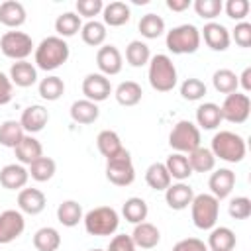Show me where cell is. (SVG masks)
Returning a JSON list of instances; mask_svg holds the SVG:
<instances>
[{"label":"cell","mask_w":251,"mask_h":251,"mask_svg":"<svg viewBox=\"0 0 251 251\" xmlns=\"http://www.w3.org/2000/svg\"><path fill=\"white\" fill-rule=\"evenodd\" d=\"M69 55H71V49L67 41L59 35H49L41 39V43L35 47V67L45 73L55 71L67 63Z\"/></svg>","instance_id":"obj_1"},{"label":"cell","mask_w":251,"mask_h":251,"mask_svg":"<svg viewBox=\"0 0 251 251\" xmlns=\"http://www.w3.org/2000/svg\"><path fill=\"white\" fill-rule=\"evenodd\" d=\"M149 84L157 92H171L176 86V67L173 59L165 53H157L149 59Z\"/></svg>","instance_id":"obj_2"},{"label":"cell","mask_w":251,"mask_h":251,"mask_svg":"<svg viewBox=\"0 0 251 251\" xmlns=\"http://www.w3.org/2000/svg\"><path fill=\"white\" fill-rule=\"evenodd\" d=\"M210 151L216 159H222L226 163H241L247 147H245V139L239 133L222 129V131L214 133Z\"/></svg>","instance_id":"obj_3"},{"label":"cell","mask_w":251,"mask_h":251,"mask_svg":"<svg viewBox=\"0 0 251 251\" xmlns=\"http://www.w3.org/2000/svg\"><path fill=\"white\" fill-rule=\"evenodd\" d=\"M200 29L192 24H180V25H175L171 31H167V37H165V43H167V49L175 55H190V53H196L198 47H200Z\"/></svg>","instance_id":"obj_4"},{"label":"cell","mask_w":251,"mask_h":251,"mask_svg":"<svg viewBox=\"0 0 251 251\" xmlns=\"http://www.w3.org/2000/svg\"><path fill=\"white\" fill-rule=\"evenodd\" d=\"M82 222H84L86 233L104 237V235L116 233V229L120 226V216L112 206H98V208H92L90 212H86Z\"/></svg>","instance_id":"obj_5"},{"label":"cell","mask_w":251,"mask_h":251,"mask_svg":"<svg viewBox=\"0 0 251 251\" xmlns=\"http://www.w3.org/2000/svg\"><path fill=\"white\" fill-rule=\"evenodd\" d=\"M190 214L192 222L198 229H212L216 227L218 216H220V200L212 196L210 192L194 194L190 202Z\"/></svg>","instance_id":"obj_6"},{"label":"cell","mask_w":251,"mask_h":251,"mask_svg":"<svg viewBox=\"0 0 251 251\" xmlns=\"http://www.w3.org/2000/svg\"><path fill=\"white\" fill-rule=\"evenodd\" d=\"M169 145L175 149V153L188 155L196 147H200V129L190 120H180L173 126L169 133Z\"/></svg>","instance_id":"obj_7"},{"label":"cell","mask_w":251,"mask_h":251,"mask_svg":"<svg viewBox=\"0 0 251 251\" xmlns=\"http://www.w3.org/2000/svg\"><path fill=\"white\" fill-rule=\"evenodd\" d=\"M106 178L116 186H129L135 180L133 161L126 147L114 157L106 159Z\"/></svg>","instance_id":"obj_8"},{"label":"cell","mask_w":251,"mask_h":251,"mask_svg":"<svg viewBox=\"0 0 251 251\" xmlns=\"http://www.w3.org/2000/svg\"><path fill=\"white\" fill-rule=\"evenodd\" d=\"M33 41L27 33L24 31H6L2 37H0V51L4 53V57L8 59H14V61H25L31 51H33Z\"/></svg>","instance_id":"obj_9"},{"label":"cell","mask_w":251,"mask_h":251,"mask_svg":"<svg viewBox=\"0 0 251 251\" xmlns=\"http://www.w3.org/2000/svg\"><path fill=\"white\" fill-rule=\"evenodd\" d=\"M220 112H222V120H226L229 124H243L249 118L251 100L243 92H231L226 96L224 104L220 106Z\"/></svg>","instance_id":"obj_10"},{"label":"cell","mask_w":251,"mask_h":251,"mask_svg":"<svg viewBox=\"0 0 251 251\" xmlns=\"http://www.w3.org/2000/svg\"><path fill=\"white\" fill-rule=\"evenodd\" d=\"M25 229V220L20 210H4L0 214V245L16 241Z\"/></svg>","instance_id":"obj_11"},{"label":"cell","mask_w":251,"mask_h":251,"mask_svg":"<svg viewBox=\"0 0 251 251\" xmlns=\"http://www.w3.org/2000/svg\"><path fill=\"white\" fill-rule=\"evenodd\" d=\"M82 94L86 100L98 104V102H104L110 94H112V84H110V78L100 75V73H90L82 78Z\"/></svg>","instance_id":"obj_12"},{"label":"cell","mask_w":251,"mask_h":251,"mask_svg":"<svg viewBox=\"0 0 251 251\" xmlns=\"http://www.w3.org/2000/svg\"><path fill=\"white\" fill-rule=\"evenodd\" d=\"M96 65L100 69V75H104V76L118 75L124 67V59H122L120 49L116 45H102L96 51Z\"/></svg>","instance_id":"obj_13"},{"label":"cell","mask_w":251,"mask_h":251,"mask_svg":"<svg viewBox=\"0 0 251 251\" xmlns=\"http://www.w3.org/2000/svg\"><path fill=\"white\" fill-rule=\"evenodd\" d=\"M200 37H204V43L212 49V51H226L231 43V37H229V29L218 22H208L204 24L202 31H200Z\"/></svg>","instance_id":"obj_14"},{"label":"cell","mask_w":251,"mask_h":251,"mask_svg":"<svg viewBox=\"0 0 251 251\" xmlns=\"http://www.w3.org/2000/svg\"><path fill=\"white\" fill-rule=\"evenodd\" d=\"M49 122V112L45 106L41 104H31L27 106L24 112H22V118H20V126L24 127L25 133L33 135L37 131H41Z\"/></svg>","instance_id":"obj_15"},{"label":"cell","mask_w":251,"mask_h":251,"mask_svg":"<svg viewBox=\"0 0 251 251\" xmlns=\"http://www.w3.org/2000/svg\"><path fill=\"white\" fill-rule=\"evenodd\" d=\"M235 186V173L231 169H218L210 175V180H208V188H210V194L216 196L218 200H224L231 194Z\"/></svg>","instance_id":"obj_16"},{"label":"cell","mask_w":251,"mask_h":251,"mask_svg":"<svg viewBox=\"0 0 251 251\" xmlns=\"http://www.w3.org/2000/svg\"><path fill=\"white\" fill-rule=\"evenodd\" d=\"M45 204H47L45 194L39 188H22L18 194V208L24 214L37 216L45 210Z\"/></svg>","instance_id":"obj_17"},{"label":"cell","mask_w":251,"mask_h":251,"mask_svg":"<svg viewBox=\"0 0 251 251\" xmlns=\"http://www.w3.org/2000/svg\"><path fill=\"white\" fill-rule=\"evenodd\" d=\"M27 178H29V173L20 163H10V165H4L0 169V184L8 190L24 188L27 184Z\"/></svg>","instance_id":"obj_18"},{"label":"cell","mask_w":251,"mask_h":251,"mask_svg":"<svg viewBox=\"0 0 251 251\" xmlns=\"http://www.w3.org/2000/svg\"><path fill=\"white\" fill-rule=\"evenodd\" d=\"M192 198H194V190L186 182L171 184L165 190V200H167L169 208H173V210H184V208H188L190 202H192Z\"/></svg>","instance_id":"obj_19"},{"label":"cell","mask_w":251,"mask_h":251,"mask_svg":"<svg viewBox=\"0 0 251 251\" xmlns=\"http://www.w3.org/2000/svg\"><path fill=\"white\" fill-rule=\"evenodd\" d=\"M25 18H27V14H25V8H24L22 2L6 0V2L0 4V24L2 25L16 29V27L25 24Z\"/></svg>","instance_id":"obj_20"},{"label":"cell","mask_w":251,"mask_h":251,"mask_svg":"<svg viewBox=\"0 0 251 251\" xmlns=\"http://www.w3.org/2000/svg\"><path fill=\"white\" fill-rule=\"evenodd\" d=\"M10 80L20 88H27L37 82V67L29 61H16L10 67Z\"/></svg>","instance_id":"obj_21"},{"label":"cell","mask_w":251,"mask_h":251,"mask_svg":"<svg viewBox=\"0 0 251 251\" xmlns=\"http://www.w3.org/2000/svg\"><path fill=\"white\" fill-rule=\"evenodd\" d=\"M131 239L135 243V247H141V249H153L159 245L161 241V231L149 224V222H141V224H135L133 231H131Z\"/></svg>","instance_id":"obj_22"},{"label":"cell","mask_w":251,"mask_h":251,"mask_svg":"<svg viewBox=\"0 0 251 251\" xmlns=\"http://www.w3.org/2000/svg\"><path fill=\"white\" fill-rule=\"evenodd\" d=\"M102 18H104V22H102L104 25L120 27V25H124V24L129 22V18H131V10H129V6H127L126 2L116 0V2H110V4L104 6V10H102Z\"/></svg>","instance_id":"obj_23"},{"label":"cell","mask_w":251,"mask_h":251,"mask_svg":"<svg viewBox=\"0 0 251 251\" xmlns=\"http://www.w3.org/2000/svg\"><path fill=\"white\" fill-rule=\"evenodd\" d=\"M71 118L73 122L76 124H82V126H88V124H94L100 116V110H98V104L82 98V100H75L71 104Z\"/></svg>","instance_id":"obj_24"},{"label":"cell","mask_w":251,"mask_h":251,"mask_svg":"<svg viewBox=\"0 0 251 251\" xmlns=\"http://www.w3.org/2000/svg\"><path fill=\"white\" fill-rule=\"evenodd\" d=\"M14 151H16V159L20 161V165H31L35 159L43 157L41 143L33 135H29V133L24 135V139L18 143V147Z\"/></svg>","instance_id":"obj_25"},{"label":"cell","mask_w":251,"mask_h":251,"mask_svg":"<svg viewBox=\"0 0 251 251\" xmlns=\"http://www.w3.org/2000/svg\"><path fill=\"white\" fill-rule=\"evenodd\" d=\"M237 239H235V233L226 227V226H220V227H212L210 235H208V247L212 251H233Z\"/></svg>","instance_id":"obj_26"},{"label":"cell","mask_w":251,"mask_h":251,"mask_svg":"<svg viewBox=\"0 0 251 251\" xmlns=\"http://www.w3.org/2000/svg\"><path fill=\"white\" fill-rule=\"evenodd\" d=\"M84 214H82V206L76 200H63L57 206V220L59 224H63L65 227H75L78 226V222H82Z\"/></svg>","instance_id":"obj_27"},{"label":"cell","mask_w":251,"mask_h":251,"mask_svg":"<svg viewBox=\"0 0 251 251\" xmlns=\"http://www.w3.org/2000/svg\"><path fill=\"white\" fill-rule=\"evenodd\" d=\"M196 124L202 129H216L222 124V112L220 106L214 102H204L196 108Z\"/></svg>","instance_id":"obj_28"},{"label":"cell","mask_w":251,"mask_h":251,"mask_svg":"<svg viewBox=\"0 0 251 251\" xmlns=\"http://www.w3.org/2000/svg\"><path fill=\"white\" fill-rule=\"evenodd\" d=\"M114 96H116L120 106H135V104L141 102L143 90L135 80H124V82H120L116 86Z\"/></svg>","instance_id":"obj_29"},{"label":"cell","mask_w":251,"mask_h":251,"mask_svg":"<svg viewBox=\"0 0 251 251\" xmlns=\"http://www.w3.org/2000/svg\"><path fill=\"white\" fill-rule=\"evenodd\" d=\"M188 163L192 173H210L216 167V157L212 155V151L208 147H196L194 151H190L188 155Z\"/></svg>","instance_id":"obj_30"},{"label":"cell","mask_w":251,"mask_h":251,"mask_svg":"<svg viewBox=\"0 0 251 251\" xmlns=\"http://www.w3.org/2000/svg\"><path fill=\"white\" fill-rule=\"evenodd\" d=\"M165 167H167L171 178H176L178 182H184V180L190 178V175H192L188 157L182 155V153H171V155L167 157V161H165Z\"/></svg>","instance_id":"obj_31"},{"label":"cell","mask_w":251,"mask_h":251,"mask_svg":"<svg viewBox=\"0 0 251 251\" xmlns=\"http://www.w3.org/2000/svg\"><path fill=\"white\" fill-rule=\"evenodd\" d=\"M171 175L165 167V163H151L145 171V182L153 190H167L171 186Z\"/></svg>","instance_id":"obj_32"},{"label":"cell","mask_w":251,"mask_h":251,"mask_svg":"<svg viewBox=\"0 0 251 251\" xmlns=\"http://www.w3.org/2000/svg\"><path fill=\"white\" fill-rule=\"evenodd\" d=\"M61 245V235L55 227L51 226H45V227H39L35 233H33V247L37 251H57Z\"/></svg>","instance_id":"obj_33"},{"label":"cell","mask_w":251,"mask_h":251,"mask_svg":"<svg viewBox=\"0 0 251 251\" xmlns=\"http://www.w3.org/2000/svg\"><path fill=\"white\" fill-rule=\"evenodd\" d=\"M106 35H108L106 25H104L102 22H98V20H88V22L80 27V37H82V41H84L86 45H90V47H100V45H104Z\"/></svg>","instance_id":"obj_34"},{"label":"cell","mask_w":251,"mask_h":251,"mask_svg":"<svg viewBox=\"0 0 251 251\" xmlns=\"http://www.w3.org/2000/svg\"><path fill=\"white\" fill-rule=\"evenodd\" d=\"M122 214L124 218L129 222V224H141L145 222L147 214H149V208H147V202L139 196H131L124 202L122 206Z\"/></svg>","instance_id":"obj_35"},{"label":"cell","mask_w":251,"mask_h":251,"mask_svg":"<svg viewBox=\"0 0 251 251\" xmlns=\"http://www.w3.org/2000/svg\"><path fill=\"white\" fill-rule=\"evenodd\" d=\"M82 27V22H80V16L75 14V12H63L61 16H57L55 20V31L59 37H73L80 31Z\"/></svg>","instance_id":"obj_36"},{"label":"cell","mask_w":251,"mask_h":251,"mask_svg":"<svg viewBox=\"0 0 251 251\" xmlns=\"http://www.w3.org/2000/svg\"><path fill=\"white\" fill-rule=\"evenodd\" d=\"M24 135H25V131L20 126V122L6 120V122L0 124V145L10 147V149H16L18 143L24 139Z\"/></svg>","instance_id":"obj_37"},{"label":"cell","mask_w":251,"mask_h":251,"mask_svg":"<svg viewBox=\"0 0 251 251\" xmlns=\"http://www.w3.org/2000/svg\"><path fill=\"white\" fill-rule=\"evenodd\" d=\"M96 145H98V151H100L106 159L114 157L116 153H120V151L124 149L122 139H120V135H118L114 129H102V131L98 133V137H96Z\"/></svg>","instance_id":"obj_38"},{"label":"cell","mask_w":251,"mask_h":251,"mask_svg":"<svg viewBox=\"0 0 251 251\" xmlns=\"http://www.w3.org/2000/svg\"><path fill=\"white\" fill-rule=\"evenodd\" d=\"M137 29L145 39H157L165 33V20L157 14H145V16H141Z\"/></svg>","instance_id":"obj_39"},{"label":"cell","mask_w":251,"mask_h":251,"mask_svg":"<svg viewBox=\"0 0 251 251\" xmlns=\"http://www.w3.org/2000/svg\"><path fill=\"white\" fill-rule=\"evenodd\" d=\"M149 59H151V51H149L147 43H143L139 39H133V41L127 43V47H126V61L131 67L149 65Z\"/></svg>","instance_id":"obj_40"},{"label":"cell","mask_w":251,"mask_h":251,"mask_svg":"<svg viewBox=\"0 0 251 251\" xmlns=\"http://www.w3.org/2000/svg\"><path fill=\"white\" fill-rule=\"evenodd\" d=\"M29 169H27V173H29V176L33 178V180H37V182H47L49 178H53V175H55V171H57V165H55V161L51 159V157H39V159H35L31 165H27Z\"/></svg>","instance_id":"obj_41"},{"label":"cell","mask_w":251,"mask_h":251,"mask_svg":"<svg viewBox=\"0 0 251 251\" xmlns=\"http://www.w3.org/2000/svg\"><path fill=\"white\" fill-rule=\"evenodd\" d=\"M63 94H65V82H63L61 76L51 75V76L41 78V82H39V96H41L43 100L55 102V100H59Z\"/></svg>","instance_id":"obj_42"},{"label":"cell","mask_w":251,"mask_h":251,"mask_svg":"<svg viewBox=\"0 0 251 251\" xmlns=\"http://www.w3.org/2000/svg\"><path fill=\"white\" fill-rule=\"evenodd\" d=\"M212 84H214V88H216L218 92H222V94L237 92V86H239L237 75H235L233 71H229V69H218V71L214 73V76H212Z\"/></svg>","instance_id":"obj_43"},{"label":"cell","mask_w":251,"mask_h":251,"mask_svg":"<svg viewBox=\"0 0 251 251\" xmlns=\"http://www.w3.org/2000/svg\"><path fill=\"white\" fill-rule=\"evenodd\" d=\"M180 96L188 102H196V100H202L206 96V84L200 80V78H186L182 84H180Z\"/></svg>","instance_id":"obj_44"},{"label":"cell","mask_w":251,"mask_h":251,"mask_svg":"<svg viewBox=\"0 0 251 251\" xmlns=\"http://www.w3.org/2000/svg\"><path fill=\"white\" fill-rule=\"evenodd\" d=\"M194 10L202 20L212 22L214 18L220 16V12L224 10V4H222V0H196Z\"/></svg>","instance_id":"obj_45"},{"label":"cell","mask_w":251,"mask_h":251,"mask_svg":"<svg viewBox=\"0 0 251 251\" xmlns=\"http://www.w3.org/2000/svg\"><path fill=\"white\" fill-rule=\"evenodd\" d=\"M227 212L233 220H247L251 216V200L247 196H235L229 200Z\"/></svg>","instance_id":"obj_46"},{"label":"cell","mask_w":251,"mask_h":251,"mask_svg":"<svg viewBox=\"0 0 251 251\" xmlns=\"http://www.w3.org/2000/svg\"><path fill=\"white\" fill-rule=\"evenodd\" d=\"M76 14L88 20H94V16H98L104 10V2L102 0H76L75 4Z\"/></svg>","instance_id":"obj_47"},{"label":"cell","mask_w":251,"mask_h":251,"mask_svg":"<svg viewBox=\"0 0 251 251\" xmlns=\"http://www.w3.org/2000/svg\"><path fill=\"white\" fill-rule=\"evenodd\" d=\"M227 18L231 20H237V22H243L245 16L249 14V2L247 0H227L226 6H224Z\"/></svg>","instance_id":"obj_48"},{"label":"cell","mask_w":251,"mask_h":251,"mask_svg":"<svg viewBox=\"0 0 251 251\" xmlns=\"http://www.w3.org/2000/svg\"><path fill=\"white\" fill-rule=\"evenodd\" d=\"M229 37L243 49L251 47V24L249 22H237L233 27V33H229Z\"/></svg>","instance_id":"obj_49"},{"label":"cell","mask_w":251,"mask_h":251,"mask_svg":"<svg viewBox=\"0 0 251 251\" xmlns=\"http://www.w3.org/2000/svg\"><path fill=\"white\" fill-rule=\"evenodd\" d=\"M135 243L131 239V235H126V233H120V235H114L110 239V245L106 251H135Z\"/></svg>","instance_id":"obj_50"},{"label":"cell","mask_w":251,"mask_h":251,"mask_svg":"<svg viewBox=\"0 0 251 251\" xmlns=\"http://www.w3.org/2000/svg\"><path fill=\"white\" fill-rule=\"evenodd\" d=\"M173 251H208V245L198 237H186L173 245Z\"/></svg>","instance_id":"obj_51"},{"label":"cell","mask_w":251,"mask_h":251,"mask_svg":"<svg viewBox=\"0 0 251 251\" xmlns=\"http://www.w3.org/2000/svg\"><path fill=\"white\" fill-rule=\"evenodd\" d=\"M12 80L8 75H4L0 71V106H6L12 100Z\"/></svg>","instance_id":"obj_52"},{"label":"cell","mask_w":251,"mask_h":251,"mask_svg":"<svg viewBox=\"0 0 251 251\" xmlns=\"http://www.w3.org/2000/svg\"><path fill=\"white\" fill-rule=\"evenodd\" d=\"M237 82L243 86V94H247L251 90V67H245L241 76H237Z\"/></svg>","instance_id":"obj_53"},{"label":"cell","mask_w":251,"mask_h":251,"mask_svg":"<svg viewBox=\"0 0 251 251\" xmlns=\"http://www.w3.org/2000/svg\"><path fill=\"white\" fill-rule=\"evenodd\" d=\"M167 8L173 12H184L190 8V0H167Z\"/></svg>","instance_id":"obj_54"},{"label":"cell","mask_w":251,"mask_h":251,"mask_svg":"<svg viewBox=\"0 0 251 251\" xmlns=\"http://www.w3.org/2000/svg\"><path fill=\"white\" fill-rule=\"evenodd\" d=\"M88 251H106V249H100V247H94V249H88Z\"/></svg>","instance_id":"obj_55"}]
</instances>
